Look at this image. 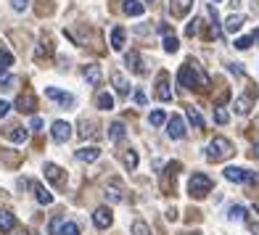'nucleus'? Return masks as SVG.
Wrapping results in <instances>:
<instances>
[{
	"label": "nucleus",
	"mask_w": 259,
	"mask_h": 235,
	"mask_svg": "<svg viewBox=\"0 0 259 235\" xmlns=\"http://www.w3.org/2000/svg\"><path fill=\"white\" fill-rule=\"evenodd\" d=\"M178 82L185 87V90H193V87H204L206 85V77L204 74H198V69H196V61H188L180 66V72H178Z\"/></svg>",
	"instance_id": "1"
},
{
	"label": "nucleus",
	"mask_w": 259,
	"mask_h": 235,
	"mask_svg": "<svg viewBox=\"0 0 259 235\" xmlns=\"http://www.w3.org/2000/svg\"><path fill=\"white\" fill-rule=\"evenodd\" d=\"M233 156V143L228 137H211L206 146V159L209 161H222Z\"/></svg>",
	"instance_id": "2"
},
{
	"label": "nucleus",
	"mask_w": 259,
	"mask_h": 235,
	"mask_svg": "<svg viewBox=\"0 0 259 235\" xmlns=\"http://www.w3.org/2000/svg\"><path fill=\"white\" fill-rule=\"evenodd\" d=\"M209 191H211V177H206L201 172L193 174L191 182H188V193L193 198H204V196H209Z\"/></svg>",
	"instance_id": "3"
},
{
	"label": "nucleus",
	"mask_w": 259,
	"mask_h": 235,
	"mask_svg": "<svg viewBox=\"0 0 259 235\" xmlns=\"http://www.w3.org/2000/svg\"><path fill=\"white\" fill-rule=\"evenodd\" d=\"M51 132H53V140H56V143H66V140L72 137V124L64 122V119H58V122H53Z\"/></svg>",
	"instance_id": "4"
},
{
	"label": "nucleus",
	"mask_w": 259,
	"mask_h": 235,
	"mask_svg": "<svg viewBox=\"0 0 259 235\" xmlns=\"http://www.w3.org/2000/svg\"><path fill=\"white\" fill-rule=\"evenodd\" d=\"M45 96H48L51 101H58L64 109H74V96H69V92H61V90H56V87H48V90H45Z\"/></svg>",
	"instance_id": "5"
},
{
	"label": "nucleus",
	"mask_w": 259,
	"mask_h": 235,
	"mask_svg": "<svg viewBox=\"0 0 259 235\" xmlns=\"http://www.w3.org/2000/svg\"><path fill=\"white\" fill-rule=\"evenodd\" d=\"M167 135H169L172 140H180V137H185V122L180 119V116H172V119H169Z\"/></svg>",
	"instance_id": "6"
},
{
	"label": "nucleus",
	"mask_w": 259,
	"mask_h": 235,
	"mask_svg": "<svg viewBox=\"0 0 259 235\" xmlns=\"http://www.w3.org/2000/svg\"><path fill=\"white\" fill-rule=\"evenodd\" d=\"M156 98L159 101H172V90H169V79L167 74H159V82H156Z\"/></svg>",
	"instance_id": "7"
},
{
	"label": "nucleus",
	"mask_w": 259,
	"mask_h": 235,
	"mask_svg": "<svg viewBox=\"0 0 259 235\" xmlns=\"http://www.w3.org/2000/svg\"><path fill=\"white\" fill-rule=\"evenodd\" d=\"M191 6H193V0H172V3H169V11H172L175 19H183V16H188Z\"/></svg>",
	"instance_id": "8"
},
{
	"label": "nucleus",
	"mask_w": 259,
	"mask_h": 235,
	"mask_svg": "<svg viewBox=\"0 0 259 235\" xmlns=\"http://www.w3.org/2000/svg\"><path fill=\"white\" fill-rule=\"evenodd\" d=\"M16 109H19L21 114H34L37 103H34V96H32V92H27V96H19V98H16Z\"/></svg>",
	"instance_id": "9"
},
{
	"label": "nucleus",
	"mask_w": 259,
	"mask_h": 235,
	"mask_svg": "<svg viewBox=\"0 0 259 235\" xmlns=\"http://www.w3.org/2000/svg\"><path fill=\"white\" fill-rule=\"evenodd\" d=\"M93 222H96V227H101V230L109 227V225H111V211L103 209V206L96 209V211H93Z\"/></svg>",
	"instance_id": "10"
},
{
	"label": "nucleus",
	"mask_w": 259,
	"mask_h": 235,
	"mask_svg": "<svg viewBox=\"0 0 259 235\" xmlns=\"http://www.w3.org/2000/svg\"><path fill=\"white\" fill-rule=\"evenodd\" d=\"M225 180H230V182H246V180H249V172L241 169V167H228L225 169Z\"/></svg>",
	"instance_id": "11"
},
{
	"label": "nucleus",
	"mask_w": 259,
	"mask_h": 235,
	"mask_svg": "<svg viewBox=\"0 0 259 235\" xmlns=\"http://www.w3.org/2000/svg\"><path fill=\"white\" fill-rule=\"evenodd\" d=\"M82 77H85L88 85H98V82H101V66H98V64H90V66H85V72H82Z\"/></svg>",
	"instance_id": "12"
},
{
	"label": "nucleus",
	"mask_w": 259,
	"mask_h": 235,
	"mask_svg": "<svg viewBox=\"0 0 259 235\" xmlns=\"http://www.w3.org/2000/svg\"><path fill=\"white\" fill-rule=\"evenodd\" d=\"M124 135H127V127L122 122H111L109 124V140H111V143H119Z\"/></svg>",
	"instance_id": "13"
},
{
	"label": "nucleus",
	"mask_w": 259,
	"mask_h": 235,
	"mask_svg": "<svg viewBox=\"0 0 259 235\" xmlns=\"http://www.w3.org/2000/svg\"><path fill=\"white\" fill-rule=\"evenodd\" d=\"M14 227H16V217L11 214V211L0 209V230H3V232H11Z\"/></svg>",
	"instance_id": "14"
},
{
	"label": "nucleus",
	"mask_w": 259,
	"mask_h": 235,
	"mask_svg": "<svg viewBox=\"0 0 259 235\" xmlns=\"http://www.w3.org/2000/svg\"><path fill=\"white\" fill-rule=\"evenodd\" d=\"M96 106L103 109V111H111L114 109V96H111V92H106V90H101L96 96Z\"/></svg>",
	"instance_id": "15"
},
{
	"label": "nucleus",
	"mask_w": 259,
	"mask_h": 235,
	"mask_svg": "<svg viewBox=\"0 0 259 235\" xmlns=\"http://www.w3.org/2000/svg\"><path fill=\"white\" fill-rule=\"evenodd\" d=\"M6 137L14 140V143H24V140H27V130H24V127H19V124H11V130H6Z\"/></svg>",
	"instance_id": "16"
},
{
	"label": "nucleus",
	"mask_w": 259,
	"mask_h": 235,
	"mask_svg": "<svg viewBox=\"0 0 259 235\" xmlns=\"http://www.w3.org/2000/svg\"><path fill=\"white\" fill-rule=\"evenodd\" d=\"M106 201H109V204H122L124 201L122 187L119 185H109V187H106Z\"/></svg>",
	"instance_id": "17"
},
{
	"label": "nucleus",
	"mask_w": 259,
	"mask_h": 235,
	"mask_svg": "<svg viewBox=\"0 0 259 235\" xmlns=\"http://www.w3.org/2000/svg\"><path fill=\"white\" fill-rule=\"evenodd\" d=\"M101 156V148H96V146H88V148H79L77 151V159L79 161H96Z\"/></svg>",
	"instance_id": "18"
},
{
	"label": "nucleus",
	"mask_w": 259,
	"mask_h": 235,
	"mask_svg": "<svg viewBox=\"0 0 259 235\" xmlns=\"http://www.w3.org/2000/svg\"><path fill=\"white\" fill-rule=\"evenodd\" d=\"M185 114H188V119H191L193 127H198V130H204V116L198 114L196 106H185Z\"/></svg>",
	"instance_id": "19"
},
{
	"label": "nucleus",
	"mask_w": 259,
	"mask_h": 235,
	"mask_svg": "<svg viewBox=\"0 0 259 235\" xmlns=\"http://www.w3.org/2000/svg\"><path fill=\"white\" fill-rule=\"evenodd\" d=\"M143 3H138V0H124V14L130 16H143Z\"/></svg>",
	"instance_id": "20"
},
{
	"label": "nucleus",
	"mask_w": 259,
	"mask_h": 235,
	"mask_svg": "<svg viewBox=\"0 0 259 235\" xmlns=\"http://www.w3.org/2000/svg\"><path fill=\"white\" fill-rule=\"evenodd\" d=\"M111 48H114V51H122V48H124V29H122V27H116V29L111 32Z\"/></svg>",
	"instance_id": "21"
},
{
	"label": "nucleus",
	"mask_w": 259,
	"mask_h": 235,
	"mask_svg": "<svg viewBox=\"0 0 259 235\" xmlns=\"http://www.w3.org/2000/svg\"><path fill=\"white\" fill-rule=\"evenodd\" d=\"M241 27H243V16L233 14V16H228V19H225V32H238Z\"/></svg>",
	"instance_id": "22"
},
{
	"label": "nucleus",
	"mask_w": 259,
	"mask_h": 235,
	"mask_svg": "<svg viewBox=\"0 0 259 235\" xmlns=\"http://www.w3.org/2000/svg\"><path fill=\"white\" fill-rule=\"evenodd\" d=\"M111 82H114V87L122 92V96H127L130 92V85H127V79H124V74H119V72H114L111 74Z\"/></svg>",
	"instance_id": "23"
},
{
	"label": "nucleus",
	"mask_w": 259,
	"mask_h": 235,
	"mask_svg": "<svg viewBox=\"0 0 259 235\" xmlns=\"http://www.w3.org/2000/svg\"><path fill=\"white\" fill-rule=\"evenodd\" d=\"M124 61H127V66L133 69V72H138V74L143 72V66H140V56H138L135 51H130V53L124 56Z\"/></svg>",
	"instance_id": "24"
},
{
	"label": "nucleus",
	"mask_w": 259,
	"mask_h": 235,
	"mask_svg": "<svg viewBox=\"0 0 259 235\" xmlns=\"http://www.w3.org/2000/svg\"><path fill=\"white\" fill-rule=\"evenodd\" d=\"M11 66H14V56H11L8 51H0V77H3Z\"/></svg>",
	"instance_id": "25"
},
{
	"label": "nucleus",
	"mask_w": 259,
	"mask_h": 235,
	"mask_svg": "<svg viewBox=\"0 0 259 235\" xmlns=\"http://www.w3.org/2000/svg\"><path fill=\"white\" fill-rule=\"evenodd\" d=\"M34 196H37V201H40V204H45V206L53 204V196H51L48 191H45L42 185H34Z\"/></svg>",
	"instance_id": "26"
},
{
	"label": "nucleus",
	"mask_w": 259,
	"mask_h": 235,
	"mask_svg": "<svg viewBox=\"0 0 259 235\" xmlns=\"http://www.w3.org/2000/svg\"><path fill=\"white\" fill-rule=\"evenodd\" d=\"M79 135L82 137H96L98 135V130H96V122H88V119H82V127H79Z\"/></svg>",
	"instance_id": "27"
},
{
	"label": "nucleus",
	"mask_w": 259,
	"mask_h": 235,
	"mask_svg": "<svg viewBox=\"0 0 259 235\" xmlns=\"http://www.w3.org/2000/svg\"><path fill=\"white\" fill-rule=\"evenodd\" d=\"M178 48H180L178 37H175V34H164V51H167V53H178Z\"/></svg>",
	"instance_id": "28"
},
{
	"label": "nucleus",
	"mask_w": 259,
	"mask_h": 235,
	"mask_svg": "<svg viewBox=\"0 0 259 235\" xmlns=\"http://www.w3.org/2000/svg\"><path fill=\"white\" fill-rule=\"evenodd\" d=\"M249 111H251V101L246 98V96H241L238 101H235V114L243 116V114H249Z\"/></svg>",
	"instance_id": "29"
},
{
	"label": "nucleus",
	"mask_w": 259,
	"mask_h": 235,
	"mask_svg": "<svg viewBox=\"0 0 259 235\" xmlns=\"http://www.w3.org/2000/svg\"><path fill=\"white\" fill-rule=\"evenodd\" d=\"M45 174H48L51 182H61V169H58L56 164H45Z\"/></svg>",
	"instance_id": "30"
},
{
	"label": "nucleus",
	"mask_w": 259,
	"mask_h": 235,
	"mask_svg": "<svg viewBox=\"0 0 259 235\" xmlns=\"http://www.w3.org/2000/svg\"><path fill=\"white\" fill-rule=\"evenodd\" d=\"M122 161H124L127 169H135V167H138V154H135V151H124V154H122Z\"/></svg>",
	"instance_id": "31"
},
{
	"label": "nucleus",
	"mask_w": 259,
	"mask_h": 235,
	"mask_svg": "<svg viewBox=\"0 0 259 235\" xmlns=\"http://www.w3.org/2000/svg\"><path fill=\"white\" fill-rule=\"evenodd\" d=\"M251 42H254V34H243V37L235 40V48H238V51H249Z\"/></svg>",
	"instance_id": "32"
},
{
	"label": "nucleus",
	"mask_w": 259,
	"mask_h": 235,
	"mask_svg": "<svg viewBox=\"0 0 259 235\" xmlns=\"http://www.w3.org/2000/svg\"><path fill=\"white\" fill-rule=\"evenodd\" d=\"M148 122L154 124V127H161L164 122H167V114H164V111H151V116H148Z\"/></svg>",
	"instance_id": "33"
},
{
	"label": "nucleus",
	"mask_w": 259,
	"mask_h": 235,
	"mask_svg": "<svg viewBox=\"0 0 259 235\" xmlns=\"http://www.w3.org/2000/svg\"><path fill=\"white\" fill-rule=\"evenodd\" d=\"M228 217H230V219H235V222H241V219H246V209H243V206H230Z\"/></svg>",
	"instance_id": "34"
},
{
	"label": "nucleus",
	"mask_w": 259,
	"mask_h": 235,
	"mask_svg": "<svg viewBox=\"0 0 259 235\" xmlns=\"http://www.w3.org/2000/svg\"><path fill=\"white\" fill-rule=\"evenodd\" d=\"M214 119H217L220 124H228V119H230V116H228V111L222 109V106H217V109H214Z\"/></svg>",
	"instance_id": "35"
},
{
	"label": "nucleus",
	"mask_w": 259,
	"mask_h": 235,
	"mask_svg": "<svg viewBox=\"0 0 259 235\" xmlns=\"http://www.w3.org/2000/svg\"><path fill=\"white\" fill-rule=\"evenodd\" d=\"M61 235H79V227L74 225V222H64V227H61Z\"/></svg>",
	"instance_id": "36"
},
{
	"label": "nucleus",
	"mask_w": 259,
	"mask_h": 235,
	"mask_svg": "<svg viewBox=\"0 0 259 235\" xmlns=\"http://www.w3.org/2000/svg\"><path fill=\"white\" fill-rule=\"evenodd\" d=\"M133 235H151V232H148V225H146V222H140V219H138L135 225H133Z\"/></svg>",
	"instance_id": "37"
},
{
	"label": "nucleus",
	"mask_w": 259,
	"mask_h": 235,
	"mask_svg": "<svg viewBox=\"0 0 259 235\" xmlns=\"http://www.w3.org/2000/svg\"><path fill=\"white\" fill-rule=\"evenodd\" d=\"M61 227H64V219L56 217V219L51 222V235H61Z\"/></svg>",
	"instance_id": "38"
},
{
	"label": "nucleus",
	"mask_w": 259,
	"mask_h": 235,
	"mask_svg": "<svg viewBox=\"0 0 259 235\" xmlns=\"http://www.w3.org/2000/svg\"><path fill=\"white\" fill-rule=\"evenodd\" d=\"M11 6H14V11H24L29 6V0H11Z\"/></svg>",
	"instance_id": "39"
},
{
	"label": "nucleus",
	"mask_w": 259,
	"mask_h": 235,
	"mask_svg": "<svg viewBox=\"0 0 259 235\" xmlns=\"http://www.w3.org/2000/svg\"><path fill=\"white\" fill-rule=\"evenodd\" d=\"M29 127H32L34 132H40V130H42V122H40V116H32V122H29Z\"/></svg>",
	"instance_id": "40"
},
{
	"label": "nucleus",
	"mask_w": 259,
	"mask_h": 235,
	"mask_svg": "<svg viewBox=\"0 0 259 235\" xmlns=\"http://www.w3.org/2000/svg\"><path fill=\"white\" fill-rule=\"evenodd\" d=\"M8 111H11V103L8 101H0V119H6Z\"/></svg>",
	"instance_id": "41"
},
{
	"label": "nucleus",
	"mask_w": 259,
	"mask_h": 235,
	"mask_svg": "<svg viewBox=\"0 0 259 235\" xmlns=\"http://www.w3.org/2000/svg\"><path fill=\"white\" fill-rule=\"evenodd\" d=\"M196 29H198V21L193 19V21H191V24H188V27H185V34H191V37H193V34H196Z\"/></svg>",
	"instance_id": "42"
},
{
	"label": "nucleus",
	"mask_w": 259,
	"mask_h": 235,
	"mask_svg": "<svg viewBox=\"0 0 259 235\" xmlns=\"http://www.w3.org/2000/svg\"><path fill=\"white\" fill-rule=\"evenodd\" d=\"M135 103H138V106H146V96H143V92H140V90L135 92Z\"/></svg>",
	"instance_id": "43"
},
{
	"label": "nucleus",
	"mask_w": 259,
	"mask_h": 235,
	"mask_svg": "<svg viewBox=\"0 0 259 235\" xmlns=\"http://www.w3.org/2000/svg\"><path fill=\"white\" fill-rule=\"evenodd\" d=\"M249 182L251 185H259V172H249Z\"/></svg>",
	"instance_id": "44"
},
{
	"label": "nucleus",
	"mask_w": 259,
	"mask_h": 235,
	"mask_svg": "<svg viewBox=\"0 0 259 235\" xmlns=\"http://www.w3.org/2000/svg\"><path fill=\"white\" fill-rule=\"evenodd\" d=\"M251 232H254V235H259V225H256V222L251 225Z\"/></svg>",
	"instance_id": "45"
},
{
	"label": "nucleus",
	"mask_w": 259,
	"mask_h": 235,
	"mask_svg": "<svg viewBox=\"0 0 259 235\" xmlns=\"http://www.w3.org/2000/svg\"><path fill=\"white\" fill-rule=\"evenodd\" d=\"M180 235H201V232H180Z\"/></svg>",
	"instance_id": "46"
},
{
	"label": "nucleus",
	"mask_w": 259,
	"mask_h": 235,
	"mask_svg": "<svg viewBox=\"0 0 259 235\" xmlns=\"http://www.w3.org/2000/svg\"><path fill=\"white\" fill-rule=\"evenodd\" d=\"M254 40H259V29H256V32H254Z\"/></svg>",
	"instance_id": "47"
},
{
	"label": "nucleus",
	"mask_w": 259,
	"mask_h": 235,
	"mask_svg": "<svg viewBox=\"0 0 259 235\" xmlns=\"http://www.w3.org/2000/svg\"><path fill=\"white\" fill-rule=\"evenodd\" d=\"M256 156H259V146H256Z\"/></svg>",
	"instance_id": "48"
},
{
	"label": "nucleus",
	"mask_w": 259,
	"mask_h": 235,
	"mask_svg": "<svg viewBox=\"0 0 259 235\" xmlns=\"http://www.w3.org/2000/svg\"><path fill=\"white\" fill-rule=\"evenodd\" d=\"M148 3H154V0H148Z\"/></svg>",
	"instance_id": "49"
}]
</instances>
